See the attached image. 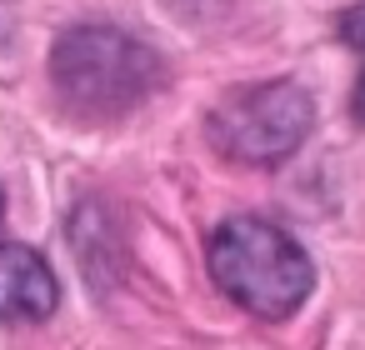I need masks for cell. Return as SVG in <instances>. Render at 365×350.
Instances as JSON below:
<instances>
[{
  "mask_svg": "<svg viewBox=\"0 0 365 350\" xmlns=\"http://www.w3.org/2000/svg\"><path fill=\"white\" fill-rule=\"evenodd\" d=\"M310 125H315V101H310L305 86H295V81H260V86H245V91L225 96L210 110L205 135H210V145L225 160L280 165V160H290L305 145Z\"/></svg>",
  "mask_w": 365,
  "mask_h": 350,
  "instance_id": "cell-3",
  "label": "cell"
},
{
  "mask_svg": "<svg viewBox=\"0 0 365 350\" xmlns=\"http://www.w3.org/2000/svg\"><path fill=\"white\" fill-rule=\"evenodd\" d=\"M0 225H6V190H0Z\"/></svg>",
  "mask_w": 365,
  "mask_h": 350,
  "instance_id": "cell-8",
  "label": "cell"
},
{
  "mask_svg": "<svg viewBox=\"0 0 365 350\" xmlns=\"http://www.w3.org/2000/svg\"><path fill=\"white\" fill-rule=\"evenodd\" d=\"M205 265H210V280L255 320L295 315L315 285V265L305 245L260 215H235L215 225L205 245Z\"/></svg>",
  "mask_w": 365,
  "mask_h": 350,
  "instance_id": "cell-2",
  "label": "cell"
},
{
  "mask_svg": "<svg viewBox=\"0 0 365 350\" xmlns=\"http://www.w3.org/2000/svg\"><path fill=\"white\" fill-rule=\"evenodd\" d=\"M350 110H355V120H365V71H360V81H355V96H350Z\"/></svg>",
  "mask_w": 365,
  "mask_h": 350,
  "instance_id": "cell-6",
  "label": "cell"
},
{
  "mask_svg": "<svg viewBox=\"0 0 365 350\" xmlns=\"http://www.w3.org/2000/svg\"><path fill=\"white\" fill-rule=\"evenodd\" d=\"M160 81V56L115 26H71L51 51V86L81 120H120Z\"/></svg>",
  "mask_w": 365,
  "mask_h": 350,
  "instance_id": "cell-1",
  "label": "cell"
},
{
  "mask_svg": "<svg viewBox=\"0 0 365 350\" xmlns=\"http://www.w3.org/2000/svg\"><path fill=\"white\" fill-rule=\"evenodd\" d=\"M6 36H11V6L0 0V46H6Z\"/></svg>",
  "mask_w": 365,
  "mask_h": 350,
  "instance_id": "cell-7",
  "label": "cell"
},
{
  "mask_svg": "<svg viewBox=\"0 0 365 350\" xmlns=\"http://www.w3.org/2000/svg\"><path fill=\"white\" fill-rule=\"evenodd\" d=\"M56 305H61V280L46 265V255L16 240H0V320L6 325L51 320Z\"/></svg>",
  "mask_w": 365,
  "mask_h": 350,
  "instance_id": "cell-4",
  "label": "cell"
},
{
  "mask_svg": "<svg viewBox=\"0 0 365 350\" xmlns=\"http://www.w3.org/2000/svg\"><path fill=\"white\" fill-rule=\"evenodd\" d=\"M335 31H340V41H345V46L365 51V0H360V6H350V11H340Z\"/></svg>",
  "mask_w": 365,
  "mask_h": 350,
  "instance_id": "cell-5",
  "label": "cell"
}]
</instances>
